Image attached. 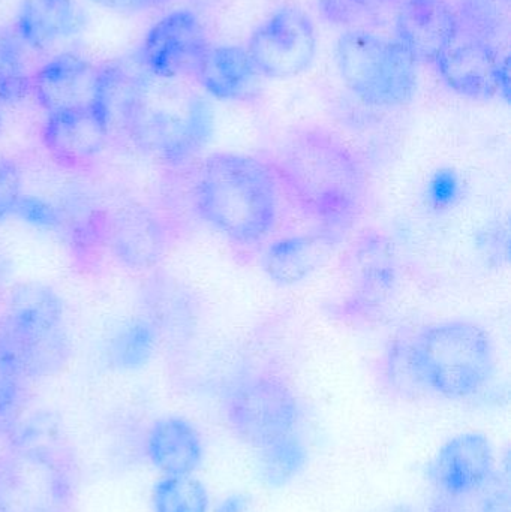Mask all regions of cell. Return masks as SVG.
<instances>
[{"instance_id": "cell-5", "label": "cell", "mask_w": 511, "mask_h": 512, "mask_svg": "<svg viewBox=\"0 0 511 512\" xmlns=\"http://www.w3.org/2000/svg\"><path fill=\"white\" fill-rule=\"evenodd\" d=\"M74 451L54 427H30L0 456V512H72Z\"/></svg>"}, {"instance_id": "cell-10", "label": "cell", "mask_w": 511, "mask_h": 512, "mask_svg": "<svg viewBox=\"0 0 511 512\" xmlns=\"http://www.w3.org/2000/svg\"><path fill=\"white\" fill-rule=\"evenodd\" d=\"M435 66L446 86L464 98L509 99V56L489 42L459 32Z\"/></svg>"}, {"instance_id": "cell-30", "label": "cell", "mask_w": 511, "mask_h": 512, "mask_svg": "<svg viewBox=\"0 0 511 512\" xmlns=\"http://www.w3.org/2000/svg\"><path fill=\"white\" fill-rule=\"evenodd\" d=\"M14 215L33 227L45 228V230H56L62 225L60 213L51 204L30 195H23L20 198Z\"/></svg>"}, {"instance_id": "cell-28", "label": "cell", "mask_w": 511, "mask_h": 512, "mask_svg": "<svg viewBox=\"0 0 511 512\" xmlns=\"http://www.w3.org/2000/svg\"><path fill=\"white\" fill-rule=\"evenodd\" d=\"M156 339L158 333L150 322H132L111 343V360L120 369H140L149 363L155 351Z\"/></svg>"}, {"instance_id": "cell-31", "label": "cell", "mask_w": 511, "mask_h": 512, "mask_svg": "<svg viewBox=\"0 0 511 512\" xmlns=\"http://www.w3.org/2000/svg\"><path fill=\"white\" fill-rule=\"evenodd\" d=\"M23 378L0 346V420L9 417L20 402Z\"/></svg>"}, {"instance_id": "cell-8", "label": "cell", "mask_w": 511, "mask_h": 512, "mask_svg": "<svg viewBox=\"0 0 511 512\" xmlns=\"http://www.w3.org/2000/svg\"><path fill=\"white\" fill-rule=\"evenodd\" d=\"M222 408L237 438L257 450L294 435L302 418L293 387L270 370L248 369L231 376Z\"/></svg>"}, {"instance_id": "cell-1", "label": "cell", "mask_w": 511, "mask_h": 512, "mask_svg": "<svg viewBox=\"0 0 511 512\" xmlns=\"http://www.w3.org/2000/svg\"><path fill=\"white\" fill-rule=\"evenodd\" d=\"M111 129H122L132 146L167 167H185L212 138L213 110L186 78L141 72L128 75L117 66L108 87Z\"/></svg>"}, {"instance_id": "cell-15", "label": "cell", "mask_w": 511, "mask_h": 512, "mask_svg": "<svg viewBox=\"0 0 511 512\" xmlns=\"http://www.w3.org/2000/svg\"><path fill=\"white\" fill-rule=\"evenodd\" d=\"M393 21L396 41L423 65H435L459 35L458 14L449 0H401Z\"/></svg>"}, {"instance_id": "cell-2", "label": "cell", "mask_w": 511, "mask_h": 512, "mask_svg": "<svg viewBox=\"0 0 511 512\" xmlns=\"http://www.w3.org/2000/svg\"><path fill=\"white\" fill-rule=\"evenodd\" d=\"M270 167L285 200L323 230L339 233L362 218L368 174L359 156L330 129H293L279 144Z\"/></svg>"}, {"instance_id": "cell-29", "label": "cell", "mask_w": 511, "mask_h": 512, "mask_svg": "<svg viewBox=\"0 0 511 512\" xmlns=\"http://www.w3.org/2000/svg\"><path fill=\"white\" fill-rule=\"evenodd\" d=\"M23 197V174L17 161L0 153V224L14 215L18 201Z\"/></svg>"}, {"instance_id": "cell-24", "label": "cell", "mask_w": 511, "mask_h": 512, "mask_svg": "<svg viewBox=\"0 0 511 512\" xmlns=\"http://www.w3.org/2000/svg\"><path fill=\"white\" fill-rule=\"evenodd\" d=\"M401 0H317L324 21L345 30H371L395 17Z\"/></svg>"}, {"instance_id": "cell-27", "label": "cell", "mask_w": 511, "mask_h": 512, "mask_svg": "<svg viewBox=\"0 0 511 512\" xmlns=\"http://www.w3.org/2000/svg\"><path fill=\"white\" fill-rule=\"evenodd\" d=\"M24 44L14 29L0 33V105L23 101L32 92Z\"/></svg>"}, {"instance_id": "cell-11", "label": "cell", "mask_w": 511, "mask_h": 512, "mask_svg": "<svg viewBox=\"0 0 511 512\" xmlns=\"http://www.w3.org/2000/svg\"><path fill=\"white\" fill-rule=\"evenodd\" d=\"M209 45L200 17L191 9H176L150 27L138 62L156 77L188 78L194 75Z\"/></svg>"}, {"instance_id": "cell-17", "label": "cell", "mask_w": 511, "mask_h": 512, "mask_svg": "<svg viewBox=\"0 0 511 512\" xmlns=\"http://www.w3.org/2000/svg\"><path fill=\"white\" fill-rule=\"evenodd\" d=\"M192 77L219 101H249L260 92L261 75L240 45H209Z\"/></svg>"}, {"instance_id": "cell-13", "label": "cell", "mask_w": 511, "mask_h": 512, "mask_svg": "<svg viewBox=\"0 0 511 512\" xmlns=\"http://www.w3.org/2000/svg\"><path fill=\"white\" fill-rule=\"evenodd\" d=\"M111 122L102 108L47 114L42 144L65 170L84 171L101 159L110 143Z\"/></svg>"}, {"instance_id": "cell-35", "label": "cell", "mask_w": 511, "mask_h": 512, "mask_svg": "<svg viewBox=\"0 0 511 512\" xmlns=\"http://www.w3.org/2000/svg\"><path fill=\"white\" fill-rule=\"evenodd\" d=\"M3 128V111H2V105H0V131H2Z\"/></svg>"}, {"instance_id": "cell-23", "label": "cell", "mask_w": 511, "mask_h": 512, "mask_svg": "<svg viewBox=\"0 0 511 512\" xmlns=\"http://www.w3.org/2000/svg\"><path fill=\"white\" fill-rule=\"evenodd\" d=\"M459 32L500 48L509 36L510 0H459Z\"/></svg>"}, {"instance_id": "cell-21", "label": "cell", "mask_w": 511, "mask_h": 512, "mask_svg": "<svg viewBox=\"0 0 511 512\" xmlns=\"http://www.w3.org/2000/svg\"><path fill=\"white\" fill-rule=\"evenodd\" d=\"M308 460V448L294 433L258 450V475L269 489H284L305 471Z\"/></svg>"}, {"instance_id": "cell-26", "label": "cell", "mask_w": 511, "mask_h": 512, "mask_svg": "<svg viewBox=\"0 0 511 512\" xmlns=\"http://www.w3.org/2000/svg\"><path fill=\"white\" fill-rule=\"evenodd\" d=\"M152 512H209L210 495L194 475H162L150 493Z\"/></svg>"}, {"instance_id": "cell-14", "label": "cell", "mask_w": 511, "mask_h": 512, "mask_svg": "<svg viewBox=\"0 0 511 512\" xmlns=\"http://www.w3.org/2000/svg\"><path fill=\"white\" fill-rule=\"evenodd\" d=\"M114 258L132 270H149L170 248V230L164 219L143 204H125L114 210L105 227Z\"/></svg>"}, {"instance_id": "cell-6", "label": "cell", "mask_w": 511, "mask_h": 512, "mask_svg": "<svg viewBox=\"0 0 511 512\" xmlns=\"http://www.w3.org/2000/svg\"><path fill=\"white\" fill-rule=\"evenodd\" d=\"M0 346L26 379L63 372L72 354V337L62 297L42 282L15 285L0 312Z\"/></svg>"}, {"instance_id": "cell-25", "label": "cell", "mask_w": 511, "mask_h": 512, "mask_svg": "<svg viewBox=\"0 0 511 512\" xmlns=\"http://www.w3.org/2000/svg\"><path fill=\"white\" fill-rule=\"evenodd\" d=\"M354 256L360 265L354 292L365 304L380 303L395 283L392 255L380 240H363Z\"/></svg>"}, {"instance_id": "cell-18", "label": "cell", "mask_w": 511, "mask_h": 512, "mask_svg": "<svg viewBox=\"0 0 511 512\" xmlns=\"http://www.w3.org/2000/svg\"><path fill=\"white\" fill-rule=\"evenodd\" d=\"M87 15L77 0H23L14 32L24 47L44 51L83 32Z\"/></svg>"}, {"instance_id": "cell-7", "label": "cell", "mask_w": 511, "mask_h": 512, "mask_svg": "<svg viewBox=\"0 0 511 512\" xmlns=\"http://www.w3.org/2000/svg\"><path fill=\"white\" fill-rule=\"evenodd\" d=\"M335 62L347 89L371 107H404L416 95L417 63L398 41L371 30H345Z\"/></svg>"}, {"instance_id": "cell-32", "label": "cell", "mask_w": 511, "mask_h": 512, "mask_svg": "<svg viewBox=\"0 0 511 512\" xmlns=\"http://www.w3.org/2000/svg\"><path fill=\"white\" fill-rule=\"evenodd\" d=\"M87 2L101 6V8L110 9V11L137 14V12L161 8L168 0H87Z\"/></svg>"}, {"instance_id": "cell-16", "label": "cell", "mask_w": 511, "mask_h": 512, "mask_svg": "<svg viewBox=\"0 0 511 512\" xmlns=\"http://www.w3.org/2000/svg\"><path fill=\"white\" fill-rule=\"evenodd\" d=\"M497 472L494 445L480 432H464L441 445L426 469L435 493L459 495L476 489Z\"/></svg>"}, {"instance_id": "cell-4", "label": "cell", "mask_w": 511, "mask_h": 512, "mask_svg": "<svg viewBox=\"0 0 511 512\" xmlns=\"http://www.w3.org/2000/svg\"><path fill=\"white\" fill-rule=\"evenodd\" d=\"M411 387L447 400L479 394L497 367V346L488 328L473 319H446L420 328L405 352Z\"/></svg>"}, {"instance_id": "cell-22", "label": "cell", "mask_w": 511, "mask_h": 512, "mask_svg": "<svg viewBox=\"0 0 511 512\" xmlns=\"http://www.w3.org/2000/svg\"><path fill=\"white\" fill-rule=\"evenodd\" d=\"M509 471L497 469L482 486L459 495L435 493L426 512H510Z\"/></svg>"}, {"instance_id": "cell-12", "label": "cell", "mask_w": 511, "mask_h": 512, "mask_svg": "<svg viewBox=\"0 0 511 512\" xmlns=\"http://www.w3.org/2000/svg\"><path fill=\"white\" fill-rule=\"evenodd\" d=\"M104 90L105 68L77 54L62 53L33 72L30 93L47 114L87 108H102L108 114Z\"/></svg>"}, {"instance_id": "cell-34", "label": "cell", "mask_w": 511, "mask_h": 512, "mask_svg": "<svg viewBox=\"0 0 511 512\" xmlns=\"http://www.w3.org/2000/svg\"><path fill=\"white\" fill-rule=\"evenodd\" d=\"M389 512H420L417 510H414L413 507H410V505H399V507L392 508Z\"/></svg>"}, {"instance_id": "cell-20", "label": "cell", "mask_w": 511, "mask_h": 512, "mask_svg": "<svg viewBox=\"0 0 511 512\" xmlns=\"http://www.w3.org/2000/svg\"><path fill=\"white\" fill-rule=\"evenodd\" d=\"M144 451L150 465L162 475H194L204 460L200 432L182 417L153 421L144 438Z\"/></svg>"}, {"instance_id": "cell-19", "label": "cell", "mask_w": 511, "mask_h": 512, "mask_svg": "<svg viewBox=\"0 0 511 512\" xmlns=\"http://www.w3.org/2000/svg\"><path fill=\"white\" fill-rule=\"evenodd\" d=\"M336 245L338 237L327 230L282 237L267 246L261 267L273 283L296 285L323 267Z\"/></svg>"}, {"instance_id": "cell-3", "label": "cell", "mask_w": 511, "mask_h": 512, "mask_svg": "<svg viewBox=\"0 0 511 512\" xmlns=\"http://www.w3.org/2000/svg\"><path fill=\"white\" fill-rule=\"evenodd\" d=\"M198 218L239 245H255L272 233L279 215L275 173L251 155L216 152L198 165L192 182Z\"/></svg>"}, {"instance_id": "cell-9", "label": "cell", "mask_w": 511, "mask_h": 512, "mask_svg": "<svg viewBox=\"0 0 511 512\" xmlns=\"http://www.w3.org/2000/svg\"><path fill=\"white\" fill-rule=\"evenodd\" d=\"M314 20L297 6L270 14L249 36L246 51L261 77L284 80L305 72L317 56Z\"/></svg>"}, {"instance_id": "cell-33", "label": "cell", "mask_w": 511, "mask_h": 512, "mask_svg": "<svg viewBox=\"0 0 511 512\" xmlns=\"http://www.w3.org/2000/svg\"><path fill=\"white\" fill-rule=\"evenodd\" d=\"M213 512H255L254 504L242 493H231L219 501Z\"/></svg>"}]
</instances>
